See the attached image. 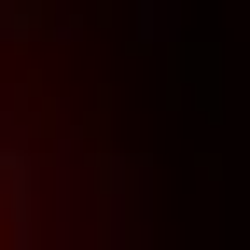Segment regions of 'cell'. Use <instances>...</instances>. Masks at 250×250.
Here are the masks:
<instances>
[{
	"label": "cell",
	"instance_id": "2",
	"mask_svg": "<svg viewBox=\"0 0 250 250\" xmlns=\"http://www.w3.org/2000/svg\"><path fill=\"white\" fill-rule=\"evenodd\" d=\"M14 42H42V0H0V56Z\"/></svg>",
	"mask_w": 250,
	"mask_h": 250
},
{
	"label": "cell",
	"instance_id": "1",
	"mask_svg": "<svg viewBox=\"0 0 250 250\" xmlns=\"http://www.w3.org/2000/svg\"><path fill=\"white\" fill-rule=\"evenodd\" d=\"M139 223H153V167L139 153H98V167H83V236L98 250H139Z\"/></svg>",
	"mask_w": 250,
	"mask_h": 250
}]
</instances>
